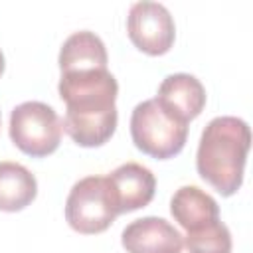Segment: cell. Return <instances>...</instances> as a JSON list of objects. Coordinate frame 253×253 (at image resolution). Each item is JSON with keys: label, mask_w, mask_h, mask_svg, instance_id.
<instances>
[{"label": "cell", "mask_w": 253, "mask_h": 253, "mask_svg": "<svg viewBox=\"0 0 253 253\" xmlns=\"http://www.w3.org/2000/svg\"><path fill=\"white\" fill-rule=\"evenodd\" d=\"M121 243L126 253H182L184 235L168 219L146 215L123 229Z\"/></svg>", "instance_id": "obj_7"}, {"label": "cell", "mask_w": 253, "mask_h": 253, "mask_svg": "<svg viewBox=\"0 0 253 253\" xmlns=\"http://www.w3.org/2000/svg\"><path fill=\"white\" fill-rule=\"evenodd\" d=\"M111 192L117 202L119 213H128L148 206L154 198L156 178L154 174L138 164V162H125L107 174Z\"/></svg>", "instance_id": "obj_8"}, {"label": "cell", "mask_w": 253, "mask_h": 253, "mask_svg": "<svg viewBox=\"0 0 253 253\" xmlns=\"http://www.w3.org/2000/svg\"><path fill=\"white\" fill-rule=\"evenodd\" d=\"M126 34L130 42L148 55H164L170 51L176 26L170 10L160 2H134L126 16Z\"/></svg>", "instance_id": "obj_6"}, {"label": "cell", "mask_w": 253, "mask_h": 253, "mask_svg": "<svg viewBox=\"0 0 253 253\" xmlns=\"http://www.w3.org/2000/svg\"><path fill=\"white\" fill-rule=\"evenodd\" d=\"M249 146L251 130L243 119L231 115L211 119L202 130L196 152L200 178L223 198L233 196L243 184Z\"/></svg>", "instance_id": "obj_2"}, {"label": "cell", "mask_w": 253, "mask_h": 253, "mask_svg": "<svg viewBox=\"0 0 253 253\" xmlns=\"http://www.w3.org/2000/svg\"><path fill=\"white\" fill-rule=\"evenodd\" d=\"M4 65H6V61H4V53H2V49H0V77H2V73H4Z\"/></svg>", "instance_id": "obj_14"}, {"label": "cell", "mask_w": 253, "mask_h": 253, "mask_svg": "<svg viewBox=\"0 0 253 253\" xmlns=\"http://www.w3.org/2000/svg\"><path fill=\"white\" fill-rule=\"evenodd\" d=\"M170 213L180 223V227H184L186 231H194L219 219V206L202 188L182 186L170 200Z\"/></svg>", "instance_id": "obj_11"}, {"label": "cell", "mask_w": 253, "mask_h": 253, "mask_svg": "<svg viewBox=\"0 0 253 253\" xmlns=\"http://www.w3.org/2000/svg\"><path fill=\"white\" fill-rule=\"evenodd\" d=\"M119 215L107 176H85L77 180L65 200V219L83 235L105 231Z\"/></svg>", "instance_id": "obj_4"}, {"label": "cell", "mask_w": 253, "mask_h": 253, "mask_svg": "<svg viewBox=\"0 0 253 253\" xmlns=\"http://www.w3.org/2000/svg\"><path fill=\"white\" fill-rule=\"evenodd\" d=\"M59 71H91V69H107L109 55L103 40L89 30L73 32L59 49Z\"/></svg>", "instance_id": "obj_10"}, {"label": "cell", "mask_w": 253, "mask_h": 253, "mask_svg": "<svg viewBox=\"0 0 253 253\" xmlns=\"http://www.w3.org/2000/svg\"><path fill=\"white\" fill-rule=\"evenodd\" d=\"M156 101L176 119L190 123L206 107V89L196 75L170 73L162 79Z\"/></svg>", "instance_id": "obj_9"}, {"label": "cell", "mask_w": 253, "mask_h": 253, "mask_svg": "<svg viewBox=\"0 0 253 253\" xmlns=\"http://www.w3.org/2000/svg\"><path fill=\"white\" fill-rule=\"evenodd\" d=\"M130 136L140 152L156 160H166L182 152L188 140V123L168 113L154 97L132 109Z\"/></svg>", "instance_id": "obj_3"}, {"label": "cell", "mask_w": 253, "mask_h": 253, "mask_svg": "<svg viewBox=\"0 0 253 253\" xmlns=\"http://www.w3.org/2000/svg\"><path fill=\"white\" fill-rule=\"evenodd\" d=\"M57 91L65 103L63 130L75 144L95 148L115 134L119 83L109 69L61 73Z\"/></svg>", "instance_id": "obj_1"}, {"label": "cell", "mask_w": 253, "mask_h": 253, "mask_svg": "<svg viewBox=\"0 0 253 253\" xmlns=\"http://www.w3.org/2000/svg\"><path fill=\"white\" fill-rule=\"evenodd\" d=\"M38 196L36 176L20 162H0V210L20 211L28 208Z\"/></svg>", "instance_id": "obj_12"}, {"label": "cell", "mask_w": 253, "mask_h": 253, "mask_svg": "<svg viewBox=\"0 0 253 253\" xmlns=\"http://www.w3.org/2000/svg\"><path fill=\"white\" fill-rule=\"evenodd\" d=\"M184 245L190 253H231V233L221 219H215L204 227L186 231Z\"/></svg>", "instance_id": "obj_13"}, {"label": "cell", "mask_w": 253, "mask_h": 253, "mask_svg": "<svg viewBox=\"0 0 253 253\" xmlns=\"http://www.w3.org/2000/svg\"><path fill=\"white\" fill-rule=\"evenodd\" d=\"M8 128L14 146L32 158H43L57 150L63 121L47 103L26 101L12 109Z\"/></svg>", "instance_id": "obj_5"}]
</instances>
